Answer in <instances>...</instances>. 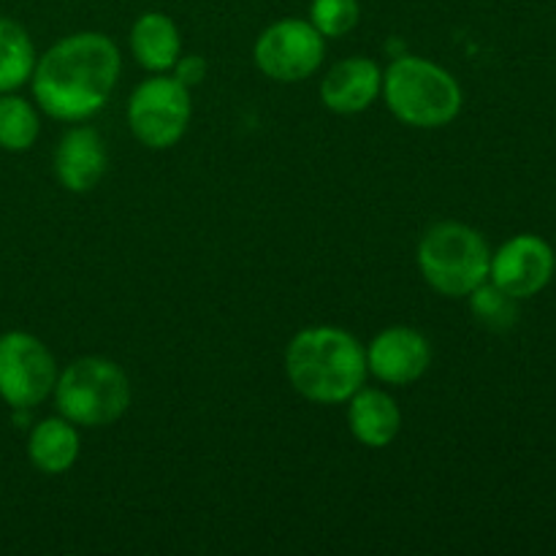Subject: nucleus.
I'll return each mask as SVG.
<instances>
[{
  "instance_id": "obj_1",
  "label": "nucleus",
  "mask_w": 556,
  "mask_h": 556,
  "mask_svg": "<svg viewBox=\"0 0 556 556\" xmlns=\"http://www.w3.org/2000/svg\"><path fill=\"white\" fill-rule=\"evenodd\" d=\"M117 43L96 30L71 33L38 58L30 76L33 96L43 114L60 123H81L101 112L117 87Z\"/></svg>"
},
{
  "instance_id": "obj_2",
  "label": "nucleus",
  "mask_w": 556,
  "mask_h": 556,
  "mask_svg": "<svg viewBox=\"0 0 556 556\" xmlns=\"http://www.w3.org/2000/svg\"><path fill=\"white\" fill-rule=\"evenodd\" d=\"M367 351L337 326H313L288 342L286 375L293 391L315 405H342L367 380Z\"/></svg>"
},
{
  "instance_id": "obj_3",
  "label": "nucleus",
  "mask_w": 556,
  "mask_h": 556,
  "mask_svg": "<svg viewBox=\"0 0 556 556\" xmlns=\"http://www.w3.org/2000/svg\"><path fill=\"white\" fill-rule=\"evenodd\" d=\"M380 96L400 123L421 130L454 123L465 101L451 71L416 54H402L386 68Z\"/></svg>"
},
{
  "instance_id": "obj_4",
  "label": "nucleus",
  "mask_w": 556,
  "mask_h": 556,
  "mask_svg": "<svg viewBox=\"0 0 556 556\" xmlns=\"http://www.w3.org/2000/svg\"><path fill=\"white\" fill-rule=\"evenodd\" d=\"M489 264L492 250L486 239L467 223H434L418 242V269L443 296H470L481 282L489 280Z\"/></svg>"
},
{
  "instance_id": "obj_5",
  "label": "nucleus",
  "mask_w": 556,
  "mask_h": 556,
  "mask_svg": "<svg viewBox=\"0 0 556 556\" xmlns=\"http://www.w3.org/2000/svg\"><path fill=\"white\" fill-rule=\"evenodd\" d=\"M54 405L76 427L98 429L119 421L130 407V380L119 364L103 356L71 362L54 383Z\"/></svg>"
},
{
  "instance_id": "obj_6",
  "label": "nucleus",
  "mask_w": 556,
  "mask_h": 556,
  "mask_svg": "<svg viewBox=\"0 0 556 556\" xmlns=\"http://www.w3.org/2000/svg\"><path fill=\"white\" fill-rule=\"evenodd\" d=\"M190 114V90L179 79L166 74H155L144 79L128 101V125L130 134L147 147V150H168L188 134Z\"/></svg>"
},
{
  "instance_id": "obj_7",
  "label": "nucleus",
  "mask_w": 556,
  "mask_h": 556,
  "mask_svg": "<svg viewBox=\"0 0 556 556\" xmlns=\"http://www.w3.org/2000/svg\"><path fill=\"white\" fill-rule=\"evenodd\" d=\"M58 362L38 337L27 331L0 334V400L14 410L41 405L58 383Z\"/></svg>"
},
{
  "instance_id": "obj_8",
  "label": "nucleus",
  "mask_w": 556,
  "mask_h": 556,
  "mask_svg": "<svg viewBox=\"0 0 556 556\" xmlns=\"http://www.w3.org/2000/svg\"><path fill=\"white\" fill-rule=\"evenodd\" d=\"M324 54L326 38L309 25V20H296V16L266 27L253 49V60L261 74L286 85L309 79L324 63Z\"/></svg>"
},
{
  "instance_id": "obj_9",
  "label": "nucleus",
  "mask_w": 556,
  "mask_h": 556,
  "mask_svg": "<svg viewBox=\"0 0 556 556\" xmlns=\"http://www.w3.org/2000/svg\"><path fill=\"white\" fill-rule=\"evenodd\" d=\"M556 269L554 248L538 233H519L492 253L489 280L514 299H532L552 282Z\"/></svg>"
},
{
  "instance_id": "obj_10",
  "label": "nucleus",
  "mask_w": 556,
  "mask_h": 556,
  "mask_svg": "<svg viewBox=\"0 0 556 556\" xmlns=\"http://www.w3.org/2000/svg\"><path fill=\"white\" fill-rule=\"evenodd\" d=\"M432 348L418 329L391 326L380 331L367 348V369L389 386H410L427 375Z\"/></svg>"
},
{
  "instance_id": "obj_11",
  "label": "nucleus",
  "mask_w": 556,
  "mask_h": 556,
  "mask_svg": "<svg viewBox=\"0 0 556 556\" xmlns=\"http://www.w3.org/2000/svg\"><path fill=\"white\" fill-rule=\"evenodd\" d=\"M383 90V71L375 60L348 58L320 81V101L334 114H358L372 106Z\"/></svg>"
},
{
  "instance_id": "obj_12",
  "label": "nucleus",
  "mask_w": 556,
  "mask_h": 556,
  "mask_svg": "<svg viewBox=\"0 0 556 556\" xmlns=\"http://www.w3.org/2000/svg\"><path fill=\"white\" fill-rule=\"evenodd\" d=\"M106 166L109 155L103 139L87 125L71 128L54 150V177L71 193H90L103 179Z\"/></svg>"
},
{
  "instance_id": "obj_13",
  "label": "nucleus",
  "mask_w": 556,
  "mask_h": 556,
  "mask_svg": "<svg viewBox=\"0 0 556 556\" xmlns=\"http://www.w3.org/2000/svg\"><path fill=\"white\" fill-rule=\"evenodd\" d=\"M348 427H351L353 438L367 448H386L396 440L402 429V410L380 389H358L356 394L348 400Z\"/></svg>"
},
{
  "instance_id": "obj_14",
  "label": "nucleus",
  "mask_w": 556,
  "mask_h": 556,
  "mask_svg": "<svg viewBox=\"0 0 556 556\" xmlns=\"http://www.w3.org/2000/svg\"><path fill=\"white\" fill-rule=\"evenodd\" d=\"M130 54L150 74H166L182 54L177 25L163 11H147L130 27Z\"/></svg>"
},
{
  "instance_id": "obj_15",
  "label": "nucleus",
  "mask_w": 556,
  "mask_h": 556,
  "mask_svg": "<svg viewBox=\"0 0 556 556\" xmlns=\"http://www.w3.org/2000/svg\"><path fill=\"white\" fill-rule=\"evenodd\" d=\"M79 432L68 418H43L30 429L27 438V459L43 476H63L79 459Z\"/></svg>"
},
{
  "instance_id": "obj_16",
  "label": "nucleus",
  "mask_w": 556,
  "mask_h": 556,
  "mask_svg": "<svg viewBox=\"0 0 556 556\" xmlns=\"http://www.w3.org/2000/svg\"><path fill=\"white\" fill-rule=\"evenodd\" d=\"M36 63V47L25 27L9 16H0V92H14L27 85Z\"/></svg>"
},
{
  "instance_id": "obj_17",
  "label": "nucleus",
  "mask_w": 556,
  "mask_h": 556,
  "mask_svg": "<svg viewBox=\"0 0 556 556\" xmlns=\"http://www.w3.org/2000/svg\"><path fill=\"white\" fill-rule=\"evenodd\" d=\"M41 134L38 112L30 101L0 92V150L27 152Z\"/></svg>"
},
{
  "instance_id": "obj_18",
  "label": "nucleus",
  "mask_w": 556,
  "mask_h": 556,
  "mask_svg": "<svg viewBox=\"0 0 556 556\" xmlns=\"http://www.w3.org/2000/svg\"><path fill=\"white\" fill-rule=\"evenodd\" d=\"M470 309L478 324L492 331H505L519 318V299H514L503 288L494 286L492 280H486L470 293Z\"/></svg>"
},
{
  "instance_id": "obj_19",
  "label": "nucleus",
  "mask_w": 556,
  "mask_h": 556,
  "mask_svg": "<svg viewBox=\"0 0 556 556\" xmlns=\"http://www.w3.org/2000/svg\"><path fill=\"white\" fill-rule=\"evenodd\" d=\"M362 20L358 0H313L309 3V25L324 38H342Z\"/></svg>"
},
{
  "instance_id": "obj_20",
  "label": "nucleus",
  "mask_w": 556,
  "mask_h": 556,
  "mask_svg": "<svg viewBox=\"0 0 556 556\" xmlns=\"http://www.w3.org/2000/svg\"><path fill=\"white\" fill-rule=\"evenodd\" d=\"M174 79H179L182 81L185 87H195V85H201V81L206 79V71H210V65H206V60L201 58V54H179V60L177 63H174Z\"/></svg>"
}]
</instances>
